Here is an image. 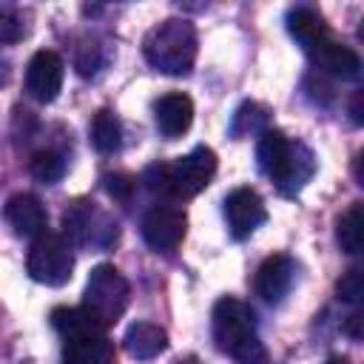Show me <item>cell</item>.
<instances>
[{"label":"cell","instance_id":"cell-4","mask_svg":"<svg viewBox=\"0 0 364 364\" xmlns=\"http://www.w3.org/2000/svg\"><path fill=\"white\" fill-rule=\"evenodd\" d=\"M213 341L222 353L233 355L239 364H264V350L256 333V316L242 299L225 296L213 304Z\"/></svg>","mask_w":364,"mask_h":364},{"label":"cell","instance_id":"cell-23","mask_svg":"<svg viewBox=\"0 0 364 364\" xmlns=\"http://www.w3.org/2000/svg\"><path fill=\"white\" fill-rule=\"evenodd\" d=\"M20 34H23V26L11 17V11H3L0 14V40L3 43H14Z\"/></svg>","mask_w":364,"mask_h":364},{"label":"cell","instance_id":"cell-14","mask_svg":"<svg viewBox=\"0 0 364 364\" xmlns=\"http://www.w3.org/2000/svg\"><path fill=\"white\" fill-rule=\"evenodd\" d=\"M6 222L11 225V230L17 236H26V239H37L46 233V208L40 205L37 196L31 193H14L9 196L6 202Z\"/></svg>","mask_w":364,"mask_h":364},{"label":"cell","instance_id":"cell-12","mask_svg":"<svg viewBox=\"0 0 364 364\" xmlns=\"http://www.w3.org/2000/svg\"><path fill=\"white\" fill-rule=\"evenodd\" d=\"M225 219L233 239H247L267 219V210L253 188H236L225 196Z\"/></svg>","mask_w":364,"mask_h":364},{"label":"cell","instance_id":"cell-17","mask_svg":"<svg viewBox=\"0 0 364 364\" xmlns=\"http://www.w3.org/2000/svg\"><path fill=\"white\" fill-rule=\"evenodd\" d=\"M336 242L350 256H361L364 253V205H350L338 216Z\"/></svg>","mask_w":364,"mask_h":364},{"label":"cell","instance_id":"cell-13","mask_svg":"<svg viewBox=\"0 0 364 364\" xmlns=\"http://www.w3.org/2000/svg\"><path fill=\"white\" fill-rule=\"evenodd\" d=\"M293 279H296V264H293V259L284 256V253H276V256H270V259L262 262V267H259V273H256V293H259L264 301L276 304V301H282V299L290 293Z\"/></svg>","mask_w":364,"mask_h":364},{"label":"cell","instance_id":"cell-2","mask_svg":"<svg viewBox=\"0 0 364 364\" xmlns=\"http://www.w3.org/2000/svg\"><path fill=\"white\" fill-rule=\"evenodd\" d=\"M51 324L63 336V353L68 364H114V344L105 324L85 307L51 310Z\"/></svg>","mask_w":364,"mask_h":364},{"label":"cell","instance_id":"cell-9","mask_svg":"<svg viewBox=\"0 0 364 364\" xmlns=\"http://www.w3.org/2000/svg\"><path fill=\"white\" fill-rule=\"evenodd\" d=\"M65 236H71V242L77 245L111 247L117 242V225L94 205L77 202L71 205V210H65Z\"/></svg>","mask_w":364,"mask_h":364},{"label":"cell","instance_id":"cell-24","mask_svg":"<svg viewBox=\"0 0 364 364\" xmlns=\"http://www.w3.org/2000/svg\"><path fill=\"white\" fill-rule=\"evenodd\" d=\"M347 114H350V119H353L355 125H364V85L350 97V102H347Z\"/></svg>","mask_w":364,"mask_h":364},{"label":"cell","instance_id":"cell-5","mask_svg":"<svg viewBox=\"0 0 364 364\" xmlns=\"http://www.w3.org/2000/svg\"><path fill=\"white\" fill-rule=\"evenodd\" d=\"M142 51L156 71L171 77H185L191 74L196 60V28L182 17H168L145 34Z\"/></svg>","mask_w":364,"mask_h":364},{"label":"cell","instance_id":"cell-3","mask_svg":"<svg viewBox=\"0 0 364 364\" xmlns=\"http://www.w3.org/2000/svg\"><path fill=\"white\" fill-rule=\"evenodd\" d=\"M256 156H259L262 171L287 196L299 193L310 182V176L316 173V156H313V151L304 142H293L282 131H273V128H267L259 136Z\"/></svg>","mask_w":364,"mask_h":364},{"label":"cell","instance_id":"cell-15","mask_svg":"<svg viewBox=\"0 0 364 364\" xmlns=\"http://www.w3.org/2000/svg\"><path fill=\"white\" fill-rule=\"evenodd\" d=\"M154 119H156V128L162 136L173 139V136H182L191 122H193V102L188 94H165L154 102Z\"/></svg>","mask_w":364,"mask_h":364},{"label":"cell","instance_id":"cell-20","mask_svg":"<svg viewBox=\"0 0 364 364\" xmlns=\"http://www.w3.org/2000/svg\"><path fill=\"white\" fill-rule=\"evenodd\" d=\"M63 173H65V156H63L60 151L46 148V151L34 154V159H31V176H34L37 182L51 185V182L63 179Z\"/></svg>","mask_w":364,"mask_h":364},{"label":"cell","instance_id":"cell-7","mask_svg":"<svg viewBox=\"0 0 364 364\" xmlns=\"http://www.w3.org/2000/svg\"><path fill=\"white\" fill-rule=\"evenodd\" d=\"M128 282L114 264H97L85 282L82 307L91 310L105 327L114 324L128 307Z\"/></svg>","mask_w":364,"mask_h":364},{"label":"cell","instance_id":"cell-26","mask_svg":"<svg viewBox=\"0 0 364 364\" xmlns=\"http://www.w3.org/2000/svg\"><path fill=\"white\" fill-rule=\"evenodd\" d=\"M355 179H358V185L364 188V151H361L358 159H355Z\"/></svg>","mask_w":364,"mask_h":364},{"label":"cell","instance_id":"cell-6","mask_svg":"<svg viewBox=\"0 0 364 364\" xmlns=\"http://www.w3.org/2000/svg\"><path fill=\"white\" fill-rule=\"evenodd\" d=\"M213 173H216V154L208 145H196L193 151L173 159L171 165H154L148 171V176H154L151 185L171 193L173 199L196 196L210 185Z\"/></svg>","mask_w":364,"mask_h":364},{"label":"cell","instance_id":"cell-16","mask_svg":"<svg viewBox=\"0 0 364 364\" xmlns=\"http://www.w3.org/2000/svg\"><path fill=\"white\" fill-rule=\"evenodd\" d=\"M165 347H168V333H165L159 324L136 321V324H131L128 333H125V350H128L136 361L156 358L159 353H165Z\"/></svg>","mask_w":364,"mask_h":364},{"label":"cell","instance_id":"cell-19","mask_svg":"<svg viewBox=\"0 0 364 364\" xmlns=\"http://www.w3.org/2000/svg\"><path fill=\"white\" fill-rule=\"evenodd\" d=\"M267 131V108L259 102H242L233 114L230 134L233 136H250V134H264Z\"/></svg>","mask_w":364,"mask_h":364},{"label":"cell","instance_id":"cell-1","mask_svg":"<svg viewBox=\"0 0 364 364\" xmlns=\"http://www.w3.org/2000/svg\"><path fill=\"white\" fill-rule=\"evenodd\" d=\"M287 31L296 37V43L304 48V54L313 60L316 68H321L338 80H355L361 74V68H364L361 57L333 37V31L327 28L324 17L316 9H310V6L290 9Z\"/></svg>","mask_w":364,"mask_h":364},{"label":"cell","instance_id":"cell-22","mask_svg":"<svg viewBox=\"0 0 364 364\" xmlns=\"http://www.w3.org/2000/svg\"><path fill=\"white\" fill-rule=\"evenodd\" d=\"M105 191L114 196V199H131L134 193V179L128 173H114V176H105Z\"/></svg>","mask_w":364,"mask_h":364},{"label":"cell","instance_id":"cell-11","mask_svg":"<svg viewBox=\"0 0 364 364\" xmlns=\"http://www.w3.org/2000/svg\"><path fill=\"white\" fill-rule=\"evenodd\" d=\"M65 65L54 51H37L26 65V91L37 102H54L63 88Z\"/></svg>","mask_w":364,"mask_h":364},{"label":"cell","instance_id":"cell-29","mask_svg":"<svg viewBox=\"0 0 364 364\" xmlns=\"http://www.w3.org/2000/svg\"><path fill=\"white\" fill-rule=\"evenodd\" d=\"M358 34H361V40H364V23H361V28H358Z\"/></svg>","mask_w":364,"mask_h":364},{"label":"cell","instance_id":"cell-25","mask_svg":"<svg viewBox=\"0 0 364 364\" xmlns=\"http://www.w3.org/2000/svg\"><path fill=\"white\" fill-rule=\"evenodd\" d=\"M344 333L353 338H364V313H353L344 321Z\"/></svg>","mask_w":364,"mask_h":364},{"label":"cell","instance_id":"cell-18","mask_svg":"<svg viewBox=\"0 0 364 364\" xmlns=\"http://www.w3.org/2000/svg\"><path fill=\"white\" fill-rule=\"evenodd\" d=\"M91 142L100 154H114L122 145V125L108 108L97 111V117L91 122Z\"/></svg>","mask_w":364,"mask_h":364},{"label":"cell","instance_id":"cell-28","mask_svg":"<svg viewBox=\"0 0 364 364\" xmlns=\"http://www.w3.org/2000/svg\"><path fill=\"white\" fill-rule=\"evenodd\" d=\"M176 364H202L196 355H188V358H182V361H176Z\"/></svg>","mask_w":364,"mask_h":364},{"label":"cell","instance_id":"cell-8","mask_svg":"<svg viewBox=\"0 0 364 364\" xmlns=\"http://www.w3.org/2000/svg\"><path fill=\"white\" fill-rule=\"evenodd\" d=\"M26 270L34 282L48 284V287H60L71 279L74 270V253L71 245L60 236V233H43L31 242L28 256H26Z\"/></svg>","mask_w":364,"mask_h":364},{"label":"cell","instance_id":"cell-10","mask_svg":"<svg viewBox=\"0 0 364 364\" xmlns=\"http://www.w3.org/2000/svg\"><path fill=\"white\" fill-rule=\"evenodd\" d=\"M185 225H188V219H185L182 208L162 202V205H154L145 213V219H142V239L154 250L171 253L185 239Z\"/></svg>","mask_w":364,"mask_h":364},{"label":"cell","instance_id":"cell-27","mask_svg":"<svg viewBox=\"0 0 364 364\" xmlns=\"http://www.w3.org/2000/svg\"><path fill=\"white\" fill-rule=\"evenodd\" d=\"M324 364H350V361H347L344 355H333V358H327Z\"/></svg>","mask_w":364,"mask_h":364},{"label":"cell","instance_id":"cell-21","mask_svg":"<svg viewBox=\"0 0 364 364\" xmlns=\"http://www.w3.org/2000/svg\"><path fill=\"white\" fill-rule=\"evenodd\" d=\"M336 293L341 301L364 307V267H350L347 273H341V279L336 282Z\"/></svg>","mask_w":364,"mask_h":364}]
</instances>
